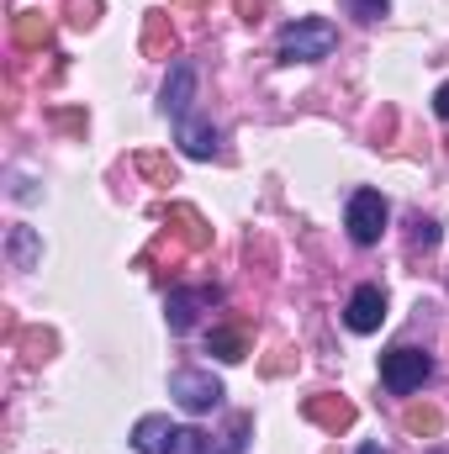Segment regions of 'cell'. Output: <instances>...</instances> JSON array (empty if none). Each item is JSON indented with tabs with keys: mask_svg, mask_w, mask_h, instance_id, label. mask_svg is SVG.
I'll list each match as a JSON object with an SVG mask.
<instances>
[{
	"mask_svg": "<svg viewBox=\"0 0 449 454\" xmlns=\"http://www.w3.org/2000/svg\"><path fill=\"white\" fill-rule=\"evenodd\" d=\"M338 48V27L334 21H323V16H302V21H291L286 32H280V64H318V59H328Z\"/></svg>",
	"mask_w": 449,
	"mask_h": 454,
	"instance_id": "obj_1",
	"label": "cell"
},
{
	"mask_svg": "<svg viewBox=\"0 0 449 454\" xmlns=\"http://www.w3.org/2000/svg\"><path fill=\"white\" fill-rule=\"evenodd\" d=\"M429 375H434V359H429L423 348H407V343H402V348H391V354L381 359V386H386V391H397V396L418 391Z\"/></svg>",
	"mask_w": 449,
	"mask_h": 454,
	"instance_id": "obj_2",
	"label": "cell"
},
{
	"mask_svg": "<svg viewBox=\"0 0 449 454\" xmlns=\"http://www.w3.org/2000/svg\"><path fill=\"white\" fill-rule=\"evenodd\" d=\"M169 396H175L185 412H212V407H223L227 391L212 370H191V364H185V370L169 375Z\"/></svg>",
	"mask_w": 449,
	"mask_h": 454,
	"instance_id": "obj_3",
	"label": "cell"
},
{
	"mask_svg": "<svg viewBox=\"0 0 449 454\" xmlns=\"http://www.w3.org/2000/svg\"><path fill=\"white\" fill-rule=\"evenodd\" d=\"M343 223H349V238H354L359 248L381 243V227H386V196H381V191H354Z\"/></svg>",
	"mask_w": 449,
	"mask_h": 454,
	"instance_id": "obj_4",
	"label": "cell"
},
{
	"mask_svg": "<svg viewBox=\"0 0 449 454\" xmlns=\"http://www.w3.org/2000/svg\"><path fill=\"white\" fill-rule=\"evenodd\" d=\"M217 301H223V291H217V286L169 291V301H164V323H169V333H191V328H196V317H201L207 307H217Z\"/></svg>",
	"mask_w": 449,
	"mask_h": 454,
	"instance_id": "obj_5",
	"label": "cell"
},
{
	"mask_svg": "<svg viewBox=\"0 0 449 454\" xmlns=\"http://www.w3.org/2000/svg\"><path fill=\"white\" fill-rule=\"evenodd\" d=\"M196 85H201L196 64H175V69H169V80H164L159 112L169 116V121H185V116H191V106H196Z\"/></svg>",
	"mask_w": 449,
	"mask_h": 454,
	"instance_id": "obj_6",
	"label": "cell"
},
{
	"mask_svg": "<svg viewBox=\"0 0 449 454\" xmlns=\"http://www.w3.org/2000/svg\"><path fill=\"white\" fill-rule=\"evenodd\" d=\"M343 323H349V333H375L386 323V291L381 286H359L349 296V307H343Z\"/></svg>",
	"mask_w": 449,
	"mask_h": 454,
	"instance_id": "obj_7",
	"label": "cell"
},
{
	"mask_svg": "<svg viewBox=\"0 0 449 454\" xmlns=\"http://www.w3.org/2000/svg\"><path fill=\"white\" fill-rule=\"evenodd\" d=\"M180 434H185V428H175L164 412H148V418H138V428H132V450L138 454H175L180 450Z\"/></svg>",
	"mask_w": 449,
	"mask_h": 454,
	"instance_id": "obj_8",
	"label": "cell"
},
{
	"mask_svg": "<svg viewBox=\"0 0 449 454\" xmlns=\"http://www.w3.org/2000/svg\"><path fill=\"white\" fill-rule=\"evenodd\" d=\"M302 418L318 423V428H328V434H343V428H354V402H343L334 391H318V396L302 402Z\"/></svg>",
	"mask_w": 449,
	"mask_h": 454,
	"instance_id": "obj_9",
	"label": "cell"
},
{
	"mask_svg": "<svg viewBox=\"0 0 449 454\" xmlns=\"http://www.w3.org/2000/svg\"><path fill=\"white\" fill-rule=\"evenodd\" d=\"M175 137H180V148H185V159H217V127L212 121H201V116H185V121H175Z\"/></svg>",
	"mask_w": 449,
	"mask_h": 454,
	"instance_id": "obj_10",
	"label": "cell"
},
{
	"mask_svg": "<svg viewBox=\"0 0 449 454\" xmlns=\"http://www.w3.org/2000/svg\"><path fill=\"white\" fill-rule=\"evenodd\" d=\"M169 223H175L180 243H185L191 254H207V248H212V227H207V217H201L196 207H169Z\"/></svg>",
	"mask_w": 449,
	"mask_h": 454,
	"instance_id": "obj_11",
	"label": "cell"
},
{
	"mask_svg": "<svg viewBox=\"0 0 449 454\" xmlns=\"http://www.w3.org/2000/svg\"><path fill=\"white\" fill-rule=\"evenodd\" d=\"M207 354H217L223 364H238L248 354V323H223L207 333Z\"/></svg>",
	"mask_w": 449,
	"mask_h": 454,
	"instance_id": "obj_12",
	"label": "cell"
},
{
	"mask_svg": "<svg viewBox=\"0 0 449 454\" xmlns=\"http://www.w3.org/2000/svg\"><path fill=\"white\" fill-rule=\"evenodd\" d=\"M11 37H16V48H43L53 37V21L43 11H16L11 16Z\"/></svg>",
	"mask_w": 449,
	"mask_h": 454,
	"instance_id": "obj_13",
	"label": "cell"
},
{
	"mask_svg": "<svg viewBox=\"0 0 449 454\" xmlns=\"http://www.w3.org/2000/svg\"><path fill=\"white\" fill-rule=\"evenodd\" d=\"M169 48H175L169 16H164V11H148V16H143V53H148V59H169Z\"/></svg>",
	"mask_w": 449,
	"mask_h": 454,
	"instance_id": "obj_14",
	"label": "cell"
},
{
	"mask_svg": "<svg viewBox=\"0 0 449 454\" xmlns=\"http://www.w3.org/2000/svg\"><path fill=\"white\" fill-rule=\"evenodd\" d=\"M402 428H407L413 439H439V434H445V412H439V407H407V412H402Z\"/></svg>",
	"mask_w": 449,
	"mask_h": 454,
	"instance_id": "obj_15",
	"label": "cell"
},
{
	"mask_svg": "<svg viewBox=\"0 0 449 454\" xmlns=\"http://www.w3.org/2000/svg\"><path fill=\"white\" fill-rule=\"evenodd\" d=\"M11 259H16V270H37L43 243H37V232H32V227H11Z\"/></svg>",
	"mask_w": 449,
	"mask_h": 454,
	"instance_id": "obj_16",
	"label": "cell"
},
{
	"mask_svg": "<svg viewBox=\"0 0 449 454\" xmlns=\"http://www.w3.org/2000/svg\"><path fill=\"white\" fill-rule=\"evenodd\" d=\"M132 164H138V175H143V180H154V185H175V164H169L164 153H148V148H143Z\"/></svg>",
	"mask_w": 449,
	"mask_h": 454,
	"instance_id": "obj_17",
	"label": "cell"
},
{
	"mask_svg": "<svg viewBox=\"0 0 449 454\" xmlns=\"http://www.w3.org/2000/svg\"><path fill=\"white\" fill-rule=\"evenodd\" d=\"M338 5H343V11H349L359 27H375V21L391 11V0H338Z\"/></svg>",
	"mask_w": 449,
	"mask_h": 454,
	"instance_id": "obj_18",
	"label": "cell"
},
{
	"mask_svg": "<svg viewBox=\"0 0 449 454\" xmlns=\"http://www.w3.org/2000/svg\"><path fill=\"white\" fill-rule=\"evenodd\" d=\"M434 243H439V223L413 217V248H434Z\"/></svg>",
	"mask_w": 449,
	"mask_h": 454,
	"instance_id": "obj_19",
	"label": "cell"
},
{
	"mask_svg": "<svg viewBox=\"0 0 449 454\" xmlns=\"http://www.w3.org/2000/svg\"><path fill=\"white\" fill-rule=\"evenodd\" d=\"M96 11H101V0H75V5H69V21H75V27H91Z\"/></svg>",
	"mask_w": 449,
	"mask_h": 454,
	"instance_id": "obj_20",
	"label": "cell"
},
{
	"mask_svg": "<svg viewBox=\"0 0 449 454\" xmlns=\"http://www.w3.org/2000/svg\"><path fill=\"white\" fill-rule=\"evenodd\" d=\"M264 5H270V0H238V16H243V21H259Z\"/></svg>",
	"mask_w": 449,
	"mask_h": 454,
	"instance_id": "obj_21",
	"label": "cell"
},
{
	"mask_svg": "<svg viewBox=\"0 0 449 454\" xmlns=\"http://www.w3.org/2000/svg\"><path fill=\"white\" fill-rule=\"evenodd\" d=\"M434 112L449 121V85H439V90H434Z\"/></svg>",
	"mask_w": 449,
	"mask_h": 454,
	"instance_id": "obj_22",
	"label": "cell"
},
{
	"mask_svg": "<svg viewBox=\"0 0 449 454\" xmlns=\"http://www.w3.org/2000/svg\"><path fill=\"white\" fill-rule=\"evenodd\" d=\"M359 454H386L381 444H359Z\"/></svg>",
	"mask_w": 449,
	"mask_h": 454,
	"instance_id": "obj_23",
	"label": "cell"
},
{
	"mask_svg": "<svg viewBox=\"0 0 449 454\" xmlns=\"http://www.w3.org/2000/svg\"><path fill=\"white\" fill-rule=\"evenodd\" d=\"M175 5H201V0H175Z\"/></svg>",
	"mask_w": 449,
	"mask_h": 454,
	"instance_id": "obj_24",
	"label": "cell"
}]
</instances>
